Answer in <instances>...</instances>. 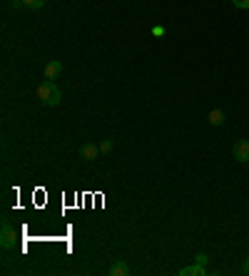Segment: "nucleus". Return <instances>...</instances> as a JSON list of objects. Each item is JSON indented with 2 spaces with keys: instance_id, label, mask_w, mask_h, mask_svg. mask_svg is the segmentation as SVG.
<instances>
[{
  "instance_id": "obj_1",
  "label": "nucleus",
  "mask_w": 249,
  "mask_h": 276,
  "mask_svg": "<svg viewBox=\"0 0 249 276\" xmlns=\"http://www.w3.org/2000/svg\"><path fill=\"white\" fill-rule=\"evenodd\" d=\"M38 100L43 105H48V107H58L60 105L62 95H60V87L55 85V80H43L38 85Z\"/></svg>"
},
{
  "instance_id": "obj_2",
  "label": "nucleus",
  "mask_w": 249,
  "mask_h": 276,
  "mask_svg": "<svg viewBox=\"0 0 249 276\" xmlns=\"http://www.w3.org/2000/svg\"><path fill=\"white\" fill-rule=\"evenodd\" d=\"M15 244H18V231L13 229L10 221H3V226H0V246L5 251H10V249H15Z\"/></svg>"
},
{
  "instance_id": "obj_3",
  "label": "nucleus",
  "mask_w": 249,
  "mask_h": 276,
  "mask_svg": "<svg viewBox=\"0 0 249 276\" xmlns=\"http://www.w3.org/2000/svg\"><path fill=\"white\" fill-rule=\"evenodd\" d=\"M232 154H234L237 162H249V139H237Z\"/></svg>"
},
{
  "instance_id": "obj_4",
  "label": "nucleus",
  "mask_w": 249,
  "mask_h": 276,
  "mask_svg": "<svg viewBox=\"0 0 249 276\" xmlns=\"http://www.w3.org/2000/svg\"><path fill=\"white\" fill-rule=\"evenodd\" d=\"M62 72V63L60 60H50L48 65H45V80H58Z\"/></svg>"
},
{
  "instance_id": "obj_5",
  "label": "nucleus",
  "mask_w": 249,
  "mask_h": 276,
  "mask_svg": "<svg viewBox=\"0 0 249 276\" xmlns=\"http://www.w3.org/2000/svg\"><path fill=\"white\" fill-rule=\"evenodd\" d=\"M97 154H102V152H100V147H95V144H82V147H80V157L87 159V162L97 159Z\"/></svg>"
},
{
  "instance_id": "obj_6",
  "label": "nucleus",
  "mask_w": 249,
  "mask_h": 276,
  "mask_svg": "<svg viewBox=\"0 0 249 276\" xmlns=\"http://www.w3.org/2000/svg\"><path fill=\"white\" fill-rule=\"evenodd\" d=\"M107 274H110V276H130V274H132V269H130L125 261H115V264L107 269Z\"/></svg>"
},
{
  "instance_id": "obj_7",
  "label": "nucleus",
  "mask_w": 249,
  "mask_h": 276,
  "mask_svg": "<svg viewBox=\"0 0 249 276\" xmlns=\"http://www.w3.org/2000/svg\"><path fill=\"white\" fill-rule=\"evenodd\" d=\"M180 276H207V269L202 266V264H192V266H185V269H180Z\"/></svg>"
},
{
  "instance_id": "obj_8",
  "label": "nucleus",
  "mask_w": 249,
  "mask_h": 276,
  "mask_svg": "<svg viewBox=\"0 0 249 276\" xmlns=\"http://www.w3.org/2000/svg\"><path fill=\"white\" fill-rule=\"evenodd\" d=\"M207 120H209V125H212V127H222L227 117H224V112H222V110H212Z\"/></svg>"
},
{
  "instance_id": "obj_9",
  "label": "nucleus",
  "mask_w": 249,
  "mask_h": 276,
  "mask_svg": "<svg viewBox=\"0 0 249 276\" xmlns=\"http://www.w3.org/2000/svg\"><path fill=\"white\" fill-rule=\"evenodd\" d=\"M23 5L30 8V10H40V8L45 5V0H23Z\"/></svg>"
},
{
  "instance_id": "obj_10",
  "label": "nucleus",
  "mask_w": 249,
  "mask_h": 276,
  "mask_svg": "<svg viewBox=\"0 0 249 276\" xmlns=\"http://www.w3.org/2000/svg\"><path fill=\"white\" fill-rule=\"evenodd\" d=\"M100 152H102V154H110V152H112V139L100 142Z\"/></svg>"
},
{
  "instance_id": "obj_11",
  "label": "nucleus",
  "mask_w": 249,
  "mask_h": 276,
  "mask_svg": "<svg viewBox=\"0 0 249 276\" xmlns=\"http://www.w3.org/2000/svg\"><path fill=\"white\" fill-rule=\"evenodd\" d=\"M234 3V8H239V10H249V0H232Z\"/></svg>"
},
{
  "instance_id": "obj_12",
  "label": "nucleus",
  "mask_w": 249,
  "mask_h": 276,
  "mask_svg": "<svg viewBox=\"0 0 249 276\" xmlns=\"http://www.w3.org/2000/svg\"><path fill=\"white\" fill-rule=\"evenodd\" d=\"M152 35H157V38H162V35H165V28H162V25H157V28H152Z\"/></svg>"
},
{
  "instance_id": "obj_13",
  "label": "nucleus",
  "mask_w": 249,
  "mask_h": 276,
  "mask_svg": "<svg viewBox=\"0 0 249 276\" xmlns=\"http://www.w3.org/2000/svg\"><path fill=\"white\" fill-rule=\"evenodd\" d=\"M194 261H197V264H202V266H204V264H207V261H209V259H207V254H197V259H194Z\"/></svg>"
},
{
  "instance_id": "obj_14",
  "label": "nucleus",
  "mask_w": 249,
  "mask_h": 276,
  "mask_svg": "<svg viewBox=\"0 0 249 276\" xmlns=\"http://www.w3.org/2000/svg\"><path fill=\"white\" fill-rule=\"evenodd\" d=\"M242 274H247V276H249V256L244 259V264H242Z\"/></svg>"
}]
</instances>
